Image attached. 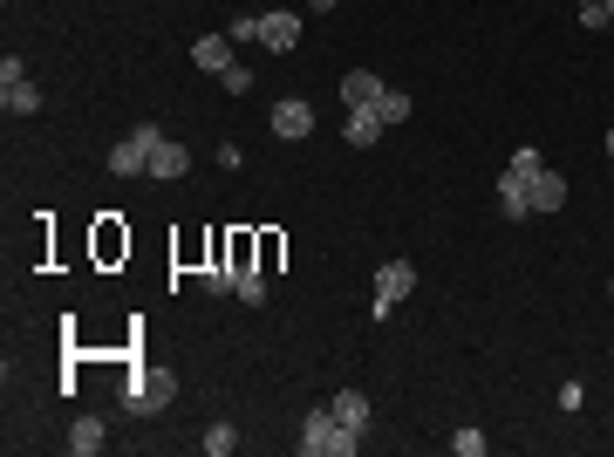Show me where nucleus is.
Wrapping results in <instances>:
<instances>
[{
  "label": "nucleus",
  "mask_w": 614,
  "mask_h": 457,
  "mask_svg": "<svg viewBox=\"0 0 614 457\" xmlns=\"http://www.w3.org/2000/svg\"><path fill=\"white\" fill-rule=\"evenodd\" d=\"M294 444H301V457H355L362 451V430L335 423L328 403H314V410L301 417V437H294Z\"/></svg>",
  "instance_id": "obj_1"
},
{
  "label": "nucleus",
  "mask_w": 614,
  "mask_h": 457,
  "mask_svg": "<svg viewBox=\"0 0 614 457\" xmlns=\"http://www.w3.org/2000/svg\"><path fill=\"white\" fill-rule=\"evenodd\" d=\"M171 396H178V382L164 376V369H137V376L123 382V410H130V417H157V410H171Z\"/></svg>",
  "instance_id": "obj_2"
},
{
  "label": "nucleus",
  "mask_w": 614,
  "mask_h": 457,
  "mask_svg": "<svg viewBox=\"0 0 614 457\" xmlns=\"http://www.w3.org/2000/svg\"><path fill=\"white\" fill-rule=\"evenodd\" d=\"M157 137H164L157 123H137V130H130V137H123V144L110 151V171H116V178H151V151H157Z\"/></svg>",
  "instance_id": "obj_3"
},
{
  "label": "nucleus",
  "mask_w": 614,
  "mask_h": 457,
  "mask_svg": "<svg viewBox=\"0 0 614 457\" xmlns=\"http://www.w3.org/2000/svg\"><path fill=\"white\" fill-rule=\"evenodd\" d=\"M410 287H417V267H410V260H389V267H376V301H369V314H376V321H389V314H396V301H410Z\"/></svg>",
  "instance_id": "obj_4"
},
{
  "label": "nucleus",
  "mask_w": 614,
  "mask_h": 457,
  "mask_svg": "<svg viewBox=\"0 0 614 457\" xmlns=\"http://www.w3.org/2000/svg\"><path fill=\"white\" fill-rule=\"evenodd\" d=\"M267 123H273V137H280V144H301V137H314V103H301V96H280Z\"/></svg>",
  "instance_id": "obj_5"
},
{
  "label": "nucleus",
  "mask_w": 614,
  "mask_h": 457,
  "mask_svg": "<svg viewBox=\"0 0 614 457\" xmlns=\"http://www.w3.org/2000/svg\"><path fill=\"white\" fill-rule=\"evenodd\" d=\"M526 191H533V219H546V212H560V205H567V178H560L553 164H539L533 178H526Z\"/></svg>",
  "instance_id": "obj_6"
},
{
  "label": "nucleus",
  "mask_w": 614,
  "mask_h": 457,
  "mask_svg": "<svg viewBox=\"0 0 614 457\" xmlns=\"http://www.w3.org/2000/svg\"><path fill=\"white\" fill-rule=\"evenodd\" d=\"M328 410H335V423L362 430V437H369V423H376V403H369L362 389H335V396H328Z\"/></svg>",
  "instance_id": "obj_7"
},
{
  "label": "nucleus",
  "mask_w": 614,
  "mask_h": 457,
  "mask_svg": "<svg viewBox=\"0 0 614 457\" xmlns=\"http://www.w3.org/2000/svg\"><path fill=\"white\" fill-rule=\"evenodd\" d=\"M294 41H301V14H287V7H280V14H260V48L287 55Z\"/></svg>",
  "instance_id": "obj_8"
},
{
  "label": "nucleus",
  "mask_w": 614,
  "mask_h": 457,
  "mask_svg": "<svg viewBox=\"0 0 614 457\" xmlns=\"http://www.w3.org/2000/svg\"><path fill=\"white\" fill-rule=\"evenodd\" d=\"M376 96H383V76H376V69H348L342 76V110H369Z\"/></svg>",
  "instance_id": "obj_9"
},
{
  "label": "nucleus",
  "mask_w": 614,
  "mask_h": 457,
  "mask_svg": "<svg viewBox=\"0 0 614 457\" xmlns=\"http://www.w3.org/2000/svg\"><path fill=\"white\" fill-rule=\"evenodd\" d=\"M192 62L205 69V76H226V69H232V35H198L192 41Z\"/></svg>",
  "instance_id": "obj_10"
},
{
  "label": "nucleus",
  "mask_w": 614,
  "mask_h": 457,
  "mask_svg": "<svg viewBox=\"0 0 614 457\" xmlns=\"http://www.w3.org/2000/svg\"><path fill=\"white\" fill-rule=\"evenodd\" d=\"M383 130H389V123L376 116V103H369V110H348V123H342V144H355V151H369V144H376Z\"/></svg>",
  "instance_id": "obj_11"
},
{
  "label": "nucleus",
  "mask_w": 614,
  "mask_h": 457,
  "mask_svg": "<svg viewBox=\"0 0 614 457\" xmlns=\"http://www.w3.org/2000/svg\"><path fill=\"white\" fill-rule=\"evenodd\" d=\"M499 212H505V219H533V191H526L519 171H505V178H499Z\"/></svg>",
  "instance_id": "obj_12"
},
{
  "label": "nucleus",
  "mask_w": 614,
  "mask_h": 457,
  "mask_svg": "<svg viewBox=\"0 0 614 457\" xmlns=\"http://www.w3.org/2000/svg\"><path fill=\"white\" fill-rule=\"evenodd\" d=\"M103 444H110L103 417H76V423H69V451H76V457H96Z\"/></svg>",
  "instance_id": "obj_13"
},
{
  "label": "nucleus",
  "mask_w": 614,
  "mask_h": 457,
  "mask_svg": "<svg viewBox=\"0 0 614 457\" xmlns=\"http://www.w3.org/2000/svg\"><path fill=\"white\" fill-rule=\"evenodd\" d=\"M185 171H192V157H185V144L157 137V151H151V178H185Z\"/></svg>",
  "instance_id": "obj_14"
},
{
  "label": "nucleus",
  "mask_w": 614,
  "mask_h": 457,
  "mask_svg": "<svg viewBox=\"0 0 614 457\" xmlns=\"http://www.w3.org/2000/svg\"><path fill=\"white\" fill-rule=\"evenodd\" d=\"M0 103H7L14 116H35V110H41V89H35L28 76H21V82H0Z\"/></svg>",
  "instance_id": "obj_15"
},
{
  "label": "nucleus",
  "mask_w": 614,
  "mask_h": 457,
  "mask_svg": "<svg viewBox=\"0 0 614 457\" xmlns=\"http://www.w3.org/2000/svg\"><path fill=\"white\" fill-rule=\"evenodd\" d=\"M232 294L246 307H267V273H253V267H232Z\"/></svg>",
  "instance_id": "obj_16"
},
{
  "label": "nucleus",
  "mask_w": 614,
  "mask_h": 457,
  "mask_svg": "<svg viewBox=\"0 0 614 457\" xmlns=\"http://www.w3.org/2000/svg\"><path fill=\"white\" fill-rule=\"evenodd\" d=\"M410 110H417V103H410L403 89H389V82H383V96H376V116H383V123H410Z\"/></svg>",
  "instance_id": "obj_17"
},
{
  "label": "nucleus",
  "mask_w": 614,
  "mask_h": 457,
  "mask_svg": "<svg viewBox=\"0 0 614 457\" xmlns=\"http://www.w3.org/2000/svg\"><path fill=\"white\" fill-rule=\"evenodd\" d=\"M198 444H205V457H232V451H239V430H232V423H212Z\"/></svg>",
  "instance_id": "obj_18"
},
{
  "label": "nucleus",
  "mask_w": 614,
  "mask_h": 457,
  "mask_svg": "<svg viewBox=\"0 0 614 457\" xmlns=\"http://www.w3.org/2000/svg\"><path fill=\"white\" fill-rule=\"evenodd\" d=\"M451 451H458V457H485V451H492V437H485V430H471V423H464L458 437H451Z\"/></svg>",
  "instance_id": "obj_19"
},
{
  "label": "nucleus",
  "mask_w": 614,
  "mask_h": 457,
  "mask_svg": "<svg viewBox=\"0 0 614 457\" xmlns=\"http://www.w3.org/2000/svg\"><path fill=\"white\" fill-rule=\"evenodd\" d=\"M539 164H546V157H539L533 144H519V151H512V164H505V171H519V178H533Z\"/></svg>",
  "instance_id": "obj_20"
},
{
  "label": "nucleus",
  "mask_w": 614,
  "mask_h": 457,
  "mask_svg": "<svg viewBox=\"0 0 614 457\" xmlns=\"http://www.w3.org/2000/svg\"><path fill=\"white\" fill-rule=\"evenodd\" d=\"M219 82H226V96H246V89H253V69H246V62H232Z\"/></svg>",
  "instance_id": "obj_21"
},
{
  "label": "nucleus",
  "mask_w": 614,
  "mask_h": 457,
  "mask_svg": "<svg viewBox=\"0 0 614 457\" xmlns=\"http://www.w3.org/2000/svg\"><path fill=\"white\" fill-rule=\"evenodd\" d=\"M198 287H205V294H232V267H212V273H198Z\"/></svg>",
  "instance_id": "obj_22"
},
{
  "label": "nucleus",
  "mask_w": 614,
  "mask_h": 457,
  "mask_svg": "<svg viewBox=\"0 0 614 457\" xmlns=\"http://www.w3.org/2000/svg\"><path fill=\"white\" fill-rule=\"evenodd\" d=\"M232 41H260V14H239V21H232Z\"/></svg>",
  "instance_id": "obj_23"
},
{
  "label": "nucleus",
  "mask_w": 614,
  "mask_h": 457,
  "mask_svg": "<svg viewBox=\"0 0 614 457\" xmlns=\"http://www.w3.org/2000/svg\"><path fill=\"white\" fill-rule=\"evenodd\" d=\"M307 7H314V14H328V7H342V0H307Z\"/></svg>",
  "instance_id": "obj_24"
},
{
  "label": "nucleus",
  "mask_w": 614,
  "mask_h": 457,
  "mask_svg": "<svg viewBox=\"0 0 614 457\" xmlns=\"http://www.w3.org/2000/svg\"><path fill=\"white\" fill-rule=\"evenodd\" d=\"M580 7H608V0H580Z\"/></svg>",
  "instance_id": "obj_25"
},
{
  "label": "nucleus",
  "mask_w": 614,
  "mask_h": 457,
  "mask_svg": "<svg viewBox=\"0 0 614 457\" xmlns=\"http://www.w3.org/2000/svg\"><path fill=\"white\" fill-rule=\"evenodd\" d=\"M608 157H614V130H608Z\"/></svg>",
  "instance_id": "obj_26"
},
{
  "label": "nucleus",
  "mask_w": 614,
  "mask_h": 457,
  "mask_svg": "<svg viewBox=\"0 0 614 457\" xmlns=\"http://www.w3.org/2000/svg\"><path fill=\"white\" fill-rule=\"evenodd\" d=\"M608 21H614V0H608Z\"/></svg>",
  "instance_id": "obj_27"
},
{
  "label": "nucleus",
  "mask_w": 614,
  "mask_h": 457,
  "mask_svg": "<svg viewBox=\"0 0 614 457\" xmlns=\"http://www.w3.org/2000/svg\"><path fill=\"white\" fill-rule=\"evenodd\" d=\"M608 294H614V280H608Z\"/></svg>",
  "instance_id": "obj_28"
},
{
  "label": "nucleus",
  "mask_w": 614,
  "mask_h": 457,
  "mask_svg": "<svg viewBox=\"0 0 614 457\" xmlns=\"http://www.w3.org/2000/svg\"><path fill=\"white\" fill-rule=\"evenodd\" d=\"M608 28H614V21H608Z\"/></svg>",
  "instance_id": "obj_29"
}]
</instances>
